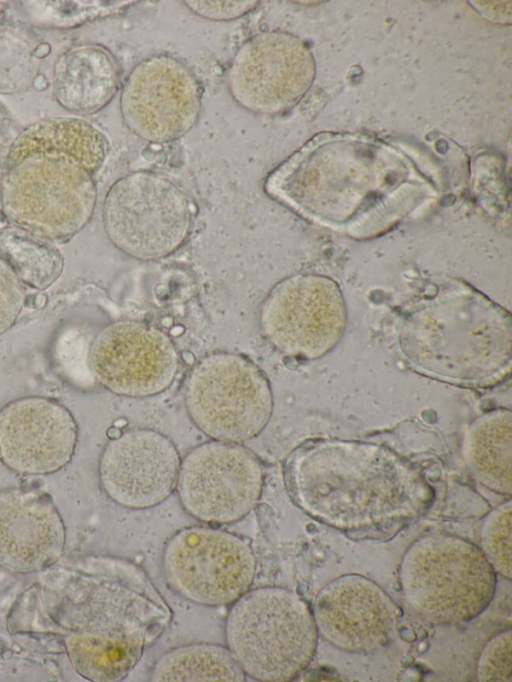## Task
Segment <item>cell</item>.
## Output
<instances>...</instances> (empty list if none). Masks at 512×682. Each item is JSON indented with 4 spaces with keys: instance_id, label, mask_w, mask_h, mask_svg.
Masks as SVG:
<instances>
[{
    "instance_id": "cell-1",
    "label": "cell",
    "mask_w": 512,
    "mask_h": 682,
    "mask_svg": "<svg viewBox=\"0 0 512 682\" xmlns=\"http://www.w3.org/2000/svg\"><path fill=\"white\" fill-rule=\"evenodd\" d=\"M172 616L142 567L90 555L46 572L20 598L9 624L17 633L56 638L82 677L116 682L127 677Z\"/></svg>"
},
{
    "instance_id": "cell-2",
    "label": "cell",
    "mask_w": 512,
    "mask_h": 682,
    "mask_svg": "<svg viewBox=\"0 0 512 682\" xmlns=\"http://www.w3.org/2000/svg\"><path fill=\"white\" fill-rule=\"evenodd\" d=\"M287 489L313 518L346 530L383 528L413 518L430 502L420 472L392 450L346 440H314L285 463Z\"/></svg>"
},
{
    "instance_id": "cell-3",
    "label": "cell",
    "mask_w": 512,
    "mask_h": 682,
    "mask_svg": "<svg viewBox=\"0 0 512 682\" xmlns=\"http://www.w3.org/2000/svg\"><path fill=\"white\" fill-rule=\"evenodd\" d=\"M312 610L281 587L248 590L231 604L225 621L227 648L246 676L286 682L310 663L317 644Z\"/></svg>"
},
{
    "instance_id": "cell-4",
    "label": "cell",
    "mask_w": 512,
    "mask_h": 682,
    "mask_svg": "<svg viewBox=\"0 0 512 682\" xmlns=\"http://www.w3.org/2000/svg\"><path fill=\"white\" fill-rule=\"evenodd\" d=\"M399 582L405 601L417 614L430 622L452 624L473 619L489 605L496 572L475 544L433 533L408 547Z\"/></svg>"
},
{
    "instance_id": "cell-5",
    "label": "cell",
    "mask_w": 512,
    "mask_h": 682,
    "mask_svg": "<svg viewBox=\"0 0 512 682\" xmlns=\"http://www.w3.org/2000/svg\"><path fill=\"white\" fill-rule=\"evenodd\" d=\"M96 200L93 174L68 154L33 152L6 163L0 201L12 226L51 241L68 239L89 222Z\"/></svg>"
},
{
    "instance_id": "cell-6",
    "label": "cell",
    "mask_w": 512,
    "mask_h": 682,
    "mask_svg": "<svg viewBox=\"0 0 512 682\" xmlns=\"http://www.w3.org/2000/svg\"><path fill=\"white\" fill-rule=\"evenodd\" d=\"M184 402L195 426L212 440L241 443L257 437L273 412L265 373L247 357L214 352L188 373Z\"/></svg>"
},
{
    "instance_id": "cell-7",
    "label": "cell",
    "mask_w": 512,
    "mask_h": 682,
    "mask_svg": "<svg viewBox=\"0 0 512 682\" xmlns=\"http://www.w3.org/2000/svg\"><path fill=\"white\" fill-rule=\"evenodd\" d=\"M102 222L120 251L139 260H155L185 242L192 211L186 194L175 183L157 173L136 171L109 188Z\"/></svg>"
},
{
    "instance_id": "cell-8",
    "label": "cell",
    "mask_w": 512,
    "mask_h": 682,
    "mask_svg": "<svg viewBox=\"0 0 512 682\" xmlns=\"http://www.w3.org/2000/svg\"><path fill=\"white\" fill-rule=\"evenodd\" d=\"M162 564L172 590L204 606L232 604L250 590L257 567L246 541L209 526L175 533L164 548Z\"/></svg>"
},
{
    "instance_id": "cell-9",
    "label": "cell",
    "mask_w": 512,
    "mask_h": 682,
    "mask_svg": "<svg viewBox=\"0 0 512 682\" xmlns=\"http://www.w3.org/2000/svg\"><path fill=\"white\" fill-rule=\"evenodd\" d=\"M263 486L264 470L255 453L240 443L210 440L183 458L175 489L189 515L221 525L247 516Z\"/></svg>"
},
{
    "instance_id": "cell-10",
    "label": "cell",
    "mask_w": 512,
    "mask_h": 682,
    "mask_svg": "<svg viewBox=\"0 0 512 682\" xmlns=\"http://www.w3.org/2000/svg\"><path fill=\"white\" fill-rule=\"evenodd\" d=\"M120 112L129 130L151 143H168L196 124L202 89L182 61L167 54L140 61L128 74L120 93Z\"/></svg>"
},
{
    "instance_id": "cell-11",
    "label": "cell",
    "mask_w": 512,
    "mask_h": 682,
    "mask_svg": "<svg viewBox=\"0 0 512 682\" xmlns=\"http://www.w3.org/2000/svg\"><path fill=\"white\" fill-rule=\"evenodd\" d=\"M89 362L93 375L108 391L146 398L172 385L180 358L175 344L161 329L141 321L120 320L95 337Z\"/></svg>"
},
{
    "instance_id": "cell-12",
    "label": "cell",
    "mask_w": 512,
    "mask_h": 682,
    "mask_svg": "<svg viewBox=\"0 0 512 682\" xmlns=\"http://www.w3.org/2000/svg\"><path fill=\"white\" fill-rule=\"evenodd\" d=\"M345 312L335 293L311 276H293L276 284L260 311L266 339L280 352L313 359L329 351L340 338Z\"/></svg>"
},
{
    "instance_id": "cell-13",
    "label": "cell",
    "mask_w": 512,
    "mask_h": 682,
    "mask_svg": "<svg viewBox=\"0 0 512 682\" xmlns=\"http://www.w3.org/2000/svg\"><path fill=\"white\" fill-rule=\"evenodd\" d=\"M180 455L164 434L146 428L112 438L99 460V480L116 504L133 510L161 504L175 490Z\"/></svg>"
},
{
    "instance_id": "cell-14",
    "label": "cell",
    "mask_w": 512,
    "mask_h": 682,
    "mask_svg": "<svg viewBox=\"0 0 512 682\" xmlns=\"http://www.w3.org/2000/svg\"><path fill=\"white\" fill-rule=\"evenodd\" d=\"M78 425L55 399L25 396L0 409V460L14 472L46 475L73 458Z\"/></svg>"
},
{
    "instance_id": "cell-15",
    "label": "cell",
    "mask_w": 512,
    "mask_h": 682,
    "mask_svg": "<svg viewBox=\"0 0 512 682\" xmlns=\"http://www.w3.org/2000/svg\"><path fill=\"white\" fill-rule=\"evenodd\" d=\"M312 614L317 632L327 642L348 652H369L389 640L399 609L376 583L349 574L320 590Z\"/></svg>"
},
{
    "instance_id": "cell-16",
    "label": "cell",
    "mask_w": 512,
    "mask_h": 682,
    "mask_svg": "<svg viewBox=\"0 0 512 682\" xmlns=\"http://www.w3.org/2000/svg\"><path fill=\"white\" fill-rule=\"evenodd\" d=\"M304 57L288 35L262 31L235 52L227 71L230 95L244 109L273 114L293 101L303 82Z\"/></svg>"
},
{
    "instance_id": "cell-17",
    "label": "cell",
    "mask_w": 512,
    "mask_h": 682,
    "mask_svg": "<svg viewBox=\"0 0 512 682\" xmlns=\"http://www.w3.org/2000/svg\"><path fill=\"white\" fill-rule=\"evenodd\" d=\"M65 542L64 522L49 495L28 487L0 490V567L45 571L60 559Z\"/></svg>"
},
{
    "instance_id": "cell-18",
    "label": "cell",
    "mask_w": 512,
    "mask_h": 682,
    "mask_svg": "<svg viewBox=\"0 0 512 682\" xmlns=\"http://www.w3.org/2000/svg\"><path fill=\"white\" fill-rule=\"evenodd\" d=\"M119 69L100 45H79L63 53L53 69V95L60 106L79 115L94 114L115 96Z\"/></svg>"
},
{
    "instance_id": "cell-19",
    "label": "cell",
    "mask_w": 512,
    "mask_h": 682,
    "mask_svg": "<svg viewBox=\"0 0 512 682\" xmlns=\"http://www.w3.org/2000/svg\"><path fill=\"white\" fill-rule=\"evenodd\" d=\"M511 438V411L498 408L472 422L462 446L463 458L472 476L502 495H510L512 489Z\"/></svg>"
},
{
    "instance_id": "cell-20",
    "label": "cell",
    "mask_w": 512,
    "mask_h": 682,
    "mask_svg": "<svg viewBox=\"0 0 512 682\" xmlns=\"http://www.w3.org/2000/svg\"><path fill=\"white\" fill-rule=\"evenodd\" d=\"M53 151L77 159L92 174L104 163L109 144L104 134L79 118H47L26 127L13 141L7 162L33 152Z\"/></svg>"
},
{
    "instance_id": "cell-21",
    "label": "cell",
    "mask_w": 512,
    "mask_h": 682,
    "mask_svg": "<svg viewBox=\"0 0 512 682\" xmlns=\"http://www.w3.org/2000/svg\"><path fill=\"white\" fill-rule=\"evenodd\" d=\"M150 680L243 682L246 675L227 646L193 643L164 653L153 665Z\"/></svg>"
},
{
    "instance_id": "cell-22",
    "label": "cell",
    "mask_w": 512,
    "mask_h": 682,
    "mask_svg": "<svg viewBox=\"0 0 512 682\" xmlns=\"http://www.w3.org/2000/svg\"><path fill=\"white\" fill-rule=\"evenodd\" d=\"M0 258L36 290L53 285L64 268L63 255L53 241L12 225L0 229Z\"/></svg>"
},
{
    "instance_id": "cell-23",
    "label": "cell",
    "mask_w": 512,
    "mask_h": 682,
    "mask_svg": "<svg viewBox=\"0 0 512 682\" xmlns=\"http://www.w3.org/2000/svg\"><path fill=\"white\" fill-rule=\"evenodd\" d=\"M480 545L494 571L511 579V500L500 504L485 517Z\"/></svg>"
},
{
    "instance_id": "cell-24",
    "label": "cell",
    "mask_w": 512,
    "mask_h": 682,
    "mask_svg": "<svg viewBox=\"0 0 512 682\" xmlns=\"http://www.w3.org/2000/svg\"><path fill=\"white\" fill-rule=\"evenodd\" d=\"M512 672L511 628L492 636L483 647L476 666V676L481 682H508Z\"/></svg>"
},
{
    "instance_id": "cell-25",
    "label": "cell",
    "mask_w": 512,
    "mask_h": 682,
    "mask_svg": "<svg viewBox=\"0 0 512 682\" xmlns=\"http://www.w3.org/2000/svg\"><path fill=\"white\" fill-rule=\"evenodd\" d=\"M26 285L0 258V335L17 321L26 301Z\"/></svg>"
},
{
    "instance_id": "cell-26",
    "label": "cell",
    "mask_w": 512,
    "mask_h": 682,
    "mask_svg": "<svg viewBox=\"0 0 512 682\" xmlns=\"http://www.w3.org/2000/svg\"><path fill=\"white\" fill-rule=\"evenodd\" d=\"M187 8L196 15L215 21H229L240 18L256 9L260 2L249 1H184Z\"/></svg>"
}]
</instances>
